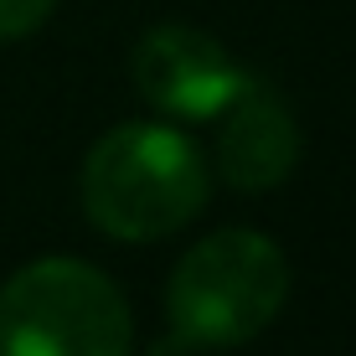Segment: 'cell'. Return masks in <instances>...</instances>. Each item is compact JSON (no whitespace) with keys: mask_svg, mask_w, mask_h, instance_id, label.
<instances>
[{"mask_svg":"<svg viewBox=\"0 0 356 356\" xmlns=\"http://www.w3.org/2000/svg\"><path fill=\"white\" fill-rule=\"evenodd\" d=\"M217 170L238 191H268L300 165V124L259 83H243L238 98L217 114Z\"/></svg>","mask_w":356,"mask_h":356,"instance_id":"obj_5","label":"cell"},{"mask_svg":"<svg viewBox=\"0 0 356 356\" xmlns=\"http://www.w3.org/2000/svg\"><path fill=\"white\" fill-rule=\"evenodd\" d=\"M134 315L104 268L36 259L0 284V356H129Z\"/></svg>","mask_w":356,"mask_h":356,"instance_id":"obj_3","label":"cell"},{"mask_svg":"<svg viewBox=\"0 0 356 356\" xmlns=\"http://www.w3.org/2000/svg\"><path fill=\"white\" fill-rule=\"evenodd\" d=\"M155 356H186V346H181V341H176V346H170V341H165V346L155 351Z\"/></svg>","mask_w":356,"mask_h":356,"instance_id":"obj_7","label":"cell"},{"mask_svg":"<svg viewBox=\"0 0 356 356\" xmlns=\"http://www.w3.org/2000/svg\"><path fill=\"white\" fill-rule=\"evenodd\" d=\"M289 300V259L274 238L253 227H222L202 238L165 284L170 336L181 346H248L274 325V315Z\"/></svg>","mask_w":356,"mask_h":356,"instance_id":"obj_2","label":"cell"},{"mask_svg":"<svg viewBox=\"0 0 356 356\" xmlns=\"http://www.w3.org/2000/svg\"><path fill=\"white\" fill-rule=\"evenodd\" d=\"M212 170L186 129L129 119L93 140L83 155V217L119 243L170 238L207 207Z\"/></svg>","mask_w":356,"mask_h":356,"instance_id":"obj_1","label":"cell"},{"mask_svg":"<svg viewBox=\"0 0 356 356\" xmlns=\"http://www.w3.org/2000/svg\"><path fill=\"white\" fill-rule=\"evenodd\" d=\"M57 0H0V42H21V36L42 31Z\"/></svg>","mask_w":356,"mask_h":356,"instance_id":"obj_6","label":"cell"},{"mask_svg":"<svg viewBox=\"0 0 356 356\" xmlns=\"http://www.w3.org/2000/svg\"><path fill=\"white\" fill-rule=\"evenodd\" d=\"M129 78L145 104L170 119H217L248 83V72L212 31L155 26L129 52Z\"/></svg>","mask_w":356,"mask_h":356,"instance_id":"obj_4","label":"cell"}]
</instances>
